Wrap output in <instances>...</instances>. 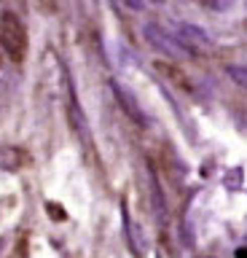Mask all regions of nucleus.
I'll return each mask as SVG.
<instances>
[{"label":"nucleus","instance_id":"obj_1","mask_svg":"<svg viewBox=\"0 0 247 258\" xmlns=\"http://www.w3.org/2000/svg\"><path fill=\"white\" fill-rule=\"evenodd\" d=\"M0 46L14 62H22L27 54V32L22 27L19 16L11 11L0 14Z\"/></svg>","mask_w":247,"mask_h":258},{"label":"nucleus","instance_id":"obj_2","mask_svg":"<svg viewBox=\"0 0 247 258\" xmlns=\"http://www.w3.org/2000/svg\"><path fill=\"white\" fill-rule=\"evenodd\" d=\"M142 38L148 40L150 46L156 48V51H161L167 56H180V54H188L186 48H183L178 40H175V35L167 27H161V24H156V22H150L142 27Z\"/></svg>","mask_w":247,"mask_h":258},{"label":"nucleus","instance_id":"obj_3","mask_svg":"<svg viewBox=\"0 0 247 258\" xmlns=\"http://www.w3.org/2000/svg\"><path fill=\"white\" fill-rule=\"evenodd\" d=\"M175 40L186 48V51H204V48H210V35L202 30V27H196V24H191V22H178L175 27L170 30Z\"/></svg>","mask_w":247,"mask_h":258},{"label":"nucleus","instance_id":"obj_4","mask_svg":"<svg viewBox=\"0 0 247 258\" xmlns=\"http://www.w3.org/2000/svg\"><path fill=\"white\" fill-rule=\"evenodd\" d=\"M110 86H113V94H116V100L121 102V108H124L126 116H129L132 121H137V124H145V113H142V105H140L137 97H134L132 89H126L121 81H110Z\"/></svg>","mask_w":247,"mask_h":258},{"label":"nucleus","instance_id":"obj_5","mask_svg":"<svg viewBox=\"0 0 247 258\" xmlns=\"http://www.w3.org/2000/svg\"><path fill=\"white\" fill-rule=\"evenodd\" d=\"M124 234H126V245H129V250L140 258L142 253H145V237H142V229L137 226V221L129 215L126 207H124Z\"/></svg>","mask_w":247,"mask_h":258},{"label":"nucleus","instance_id":"obj_6","mask_svg":"<svg viewBox=\"0 0 247 258\" xmlns=\"http://www.w3.org/2000/svg\"><path fill=\"white\" fill-rule=\"evenodd\" d=\"M148 185H150V210H153L156 221L164 223L167 221V199H164V191H161V185H158V180H156L153 169L148 172Z\"/></svg>","mask_w":247,"mask_h":258},{"label":"nucleus","instance_id":"obj_7","mask_svg":"<svg viewBox=\"0 0 247 258\" xmlns=\"http://www.w3.org/2000/svg\"><path fill=\"white\" fill-rule=\"evenodd\" d=\"M228 78L234 81L236 86H242V89H247V68L244 64H228Z\"/></svg>","mask_w":247,"mask_h":258},{"label":"nucleus","instance_id":"obj_8","mask_svg":"<svg viewBox=\"0 0 247 258\" xmlns=\"http://www.w3.org/2000/svg\"><path fill=\"white\" fill-rule=\"evenodd\" d=\"M0 247H3V242H0Z\"/></svg>","mask_w":247,"mask_h":258}]
</instances>
